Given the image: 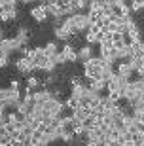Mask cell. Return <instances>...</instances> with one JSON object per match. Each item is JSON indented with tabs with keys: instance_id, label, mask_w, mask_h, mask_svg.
<instances>
[{
	"instance_id": "cell-1",
	"label": "cell",
	"mask_w": 144,
	"mask_h": 146,
	"mask_svg": "<svg viewBox=\"0 0 144 146\" xmlns=\"http://www.w3.org/2000/svg\"><path fill=\"white\" fill-rule=\"evenodd\" d=\"M101 70H102V61L101 57H91L84 63V74L86 78H101Z\"/></svg>"
},
{
	"instance_id": "cell-2",
	"label": "cell",
	"mask_w": 144,
	"mask_h": 146,
	"mask_svg": "<svg viewBox=\"0 0 144 146\" xmlns=\"http://www.w3.org/2000/svg\"><path fill=\"white\" fill-rule=\"evenodd\" d=\"M72 19H74L76 33H87V31H89V27L93 25V21H91L89 17L84 15V13H78V11L72 15Z\"/></svg>"
},
{
	"instance_id": "cell-3",
	"label": "cell",
	"mask_w": 144,
	"mask_h": 146,
	"mask_svg": "<svg viewBox=\"0 0 144 146\" xmlns=\"http://www.w3.org/2000/svg\"><path fill=\"white\" fill-rule=\"evenodd\" d=\"M44 108L48 110L51 116H63L64 103H61L57 97H53V99H49V101H46V103H44Z\"/></svg>"
},
{
	"instance_id": "cell-4",
	"label": "cell",
	"mask_w": 144,
	"mask_h": 146,
	"mask_svg": "<svg viewBox=\"0 0 144 146\" xmlns=\"http://www.w3.org/2000/svg\"><path fill=\"white\" fill-rule=\"evenodd\" d=\"M15 66H17V70L21 72V74H31L36 66H34V63H32L29 57H21V59L15 63Z\"/></svg>"
},
{
	"instance_id": "cell-5",
	"label": "cell",
	"mask_w": 144,
	"mask_h": 146,
	"mask_svg": "<svg viewBox=\"0 0 144 146\" xmlns=\"http://www.w3.org/2000/svg\"><path fill=\"white\" fill-rule=\"evenodd\" d=\"M31 17L34 19V21H38V23L46 21V19H48V11H46V6H44V4L34 6V8L31 10Z\"/></svg>"
},
{
	"instance_id": "cell-6",
	"label": "cell",
	"mask_w": 144,
	"mask_h": 146,
	"mask_svg": "<svg viewBox=\"0 0 144 146\" xmlns=\"http://www.w3.org/2000/svg\"><path fill=\"white\" fill-rule=\"evenodd\" d=\"M53 33H55V36H57V40H64V42L70 40V36H72V33H68V31L63 27V23H55Z\"/></svg>"
},
{
	"instance_id": "cell-7",
	"label": "cell",
	"mask_w": 144,
	"mask_h": 146,
	"mask_svg": "<svg viewBox=\"0 0 144 146\" xmlns=\"http://www.w3.org/2000/svg\"><path fill=\"white\" fill-rule=\"evenodd\" d=\"M55 95L51 91H48V89H40V91L32 93V99H34V103H46V101H49V99H53Z\"/></svg>"
},
{
	"instance_id": "cell-8",
	"label": "cell",
	"mask_w": 144,
	"mask_h": 146,
	"mask_svg": "<svg viewBox=\"0 0 144 146\" xmlns=\"http://www.w3.org/2000/svg\"><path fill=\"white\" fill-rule=\"evenodd\" d=\"M89 114H91V108H89V106H84V104H80L78 108L72 110V116H74L76 119H80V121H84Z\"/></svg>"
},
{
	"instance_id": "cell-9",
	"label": "cell",
	"mask_w": 144,
	"mask_h": 146,
	"mask_svg": "<svg viewBox=\"0 0 144 146\" xmlns=\"http://www.w3.org/2000/svg\"><path fill=\"white\" fill-rule=\"evenodd\" d=\"M112 42H114V46H116V48H119V46H125V44H127V34L116 31V33H112Z\"/></svg>"
},
{
	"instance_id": "cell-10",
	"label": "cell",
	"mask_w": 144,
	"mask_h": 146,
	"mask_svg": "<svg viewBox=\"0 0 144 146\" xmlns=\"http://www.w3.org/2000/svg\"><path fill=\"white\" fill-rule=\"evenodd\" d=\"M63 53H64V57H66V61H72V63H74V61L78 59V51H76L70 44H66L63 48Z\"/></svg>"
},
{
	"instance_id": "cell-11",
	"label": "cell",
	"mask_w": 144,
	"mask_h": 146,
	"mask_svg": "<svg viewBox=\"0 0 144 146\" xmlns=\"http://www.w3.org/2000/svg\"><path fill=\"white\" fill-rule=\"evenodd\" d=\"M93 57V49L89 48V46H86V48H80L78 49V59L82 61V63H86L87 59H91Z\"/></svg>"
},
{
	"instance_id": "cell-12",
	"label": "cell",
	"mask_w": 144,
	"mask_h": 146,
	"mask_svg": "<svg viewBox=\"0 0 144 146\" xmlns=\"http://www.w3.org/2000/svg\"><path fill=\"white\" fill-rule=\"evenodd\" d=\"M15 38L23 44V46H27L29 40H31V36H29V29H27V27H21L19 31H17V36H15Z\"/></svg>"
},
{
	"instance_id": "cell-13",
	"label": "cell",
	"mask_w": 144,
	"mask_h": 146,
	"mask_svg": "<svg viewBox=\"0 0 144 146\" xmlns=\"http://www.w3.org/2000/svg\"><path fill=\"white\" fill-rule=\"evenodd\" d=\"M64 106H66V108H70V110L78 108V106H80V99H78V97H74V95H68V99H66Z\"/></svg>"
},
{
	"instance_id": "cell-14",
	"label": "cell",
	"mask_w": 144,
	"mask_h": 146,
	"mask_svg": "<svg viewBox=\"0 0 144 146\" xmlns=\"http://www.w3.org/2000/svg\"><path fill=\"white\" fill-rule=\"evenodd\" d=\"M49 59H51V61H55L57 65H64V63H68V61H66V57H64V53H63V51H57V53H55V55H51Z\"/></svg>"
},
{
	"instance_id": "cell-15",
	"label": "cell",
	"mask_w": 144,
	"mask_h": 146,
	"mask_svg": "<svg viewBox=\"0 0 144 146\" xmlns=\"http://www.w3.org/2000/svg\"><path fill=\"white\" fill-rule=\"evenodd\" d=\"M84 86H86V84H78V86H72V89H70V95H74V97L80 99V97H82V93H84Z\"/></svg>"
},
{
	"instance_id": "cell-16",
	"label": "cell",
	"mask_w": 144,
	"mask_h": 146,
	"mask_svg": "<svg viewBox=\"0 0 144 146\" xmlns=\"http://www.w3.org/2000/svg\"><path fill=\"white\" fill-rule=\"evenodd\" d=\"M44 51H46V55H48V57L55 55V53H57V44H55V42H49L48 46L44 48Z\"/></svg>"
},
{
	"instance_id": "cell-17",
	"label": "cell",
	"mask_w": 144,
	"mask_h": 146,
	"mask_svg": "<svg viewBox=\"0 0 144 146\" xmlns=\"http://www.w3.org/2000/svg\"><path fill=\"white\" fill-rule=\"evenodd\" d=\"M86 42L89 44H99V38H97V33H89V31H87V34H86Z\"/></svg>"
},
{
	"instance_id": "cell-18",
	"label": "cell",
	"mask_w": 144,
	"mask_h": 146,
	"mask_svg": "<svg viewBox=\"0 0 144 146\" xmlns=\"http://www.w3.org/2000/svg\"><path fill=\"white\" fill-rule=\"evenodd\" d=\"M27 86L31 87V89H32V87H38V86H40V80H38L36 76H29V78H27Z\"/></svg>"
},
{
	"instance_id": "cell-19",
	"label": "cell",
	"mask_w": 144,
	"mask_h": 146,
	"mask_svg": "<svg viewBox=\"0 0 144 146\" xmlns=\"http://www.w3.org/2000/svg\"><path fill=\"white\" fill-rule=\"evenodd\" d=\"M10 93H11L10 87H6V89H0V103H6V101H8V97H10Z\"/></svg>"
},
{
	"instance_id": "cell-20",
	"label": "cell",
	"mask_w": 144,
	"mask_h": 146,
	"mask_svg": "<svg viewBox=\"0 0 144 146\" xmlns=\"http://www.w3.org/2000/svg\"><path fill=\"white\" fill-rule=\"evenodd\" d=\"M129 6H131V11H140L142 10V0H133Z\"/></svg>"
},
{
	"instance_id": "cell-21",
	"label": "cell",
	"mask_w": 144,
	"mask_h": 146,
	"mask_svg": "<svg viewBox=\"0 0 144 146\" xmlns=\"http://www.w3.org/2000/svg\"><path fill=\"white\" fill-rule=\"evenodd\" d=\"M8 65H10V55L0 53V68H6Z\"/></svg>"
},
{
	"instance_id": "cell-22",
	"label": "cell",
	"mask_w": 144,
	"mask_h": 146,
	"mask_svg": "<svg viewBox=\"0 0 144 146\" xmlns=\"http://www.w3.org/2000/svg\"><path fill=\"white\" fill-rule=\"evenodd\" d=\"M106 31H108V33H116V31H117V21H110L106 25Z\"/></svg>"
},
{
	"instance_id": "cell-23",
	"label": "cell",
	"mask_w": 144,
	"mask_h": 146,
	"mask_svg": "<svg viewBox=\"0 0 144 146\" xmlns=\"http://www.w3.org/2000/svg\"><path fill=\"white\" fill-rule=\"evenodd\" d=\"M78 84H84L82 78L80 76H72V78H70V86H78Z\"/></svg>"
},
{
	"instance_id": "cell-24",
	"label": "cell",
	"mask_w": 144,
	"mask_h": 146,
	"mask_svg": "<svg viewBox=\"0 0 144 146\" xmlns=\"http://www.w3.org/2000/svg\"><path fill=\"white\" fill-rule=\"evenodd\" d=\"M10 89H11V91H19V82H17V80H11Z\"/></svg>"
},
{
	"instance_id": "cell-25",
	"label": "cell",
	"mask_w": 144,
	"mask_h": 146,
	"mask_svg": "<svg viewBox=\"0 0 144 146\" xmlns=\"http://www.w3.org/2000/svg\"><path fill=\"white\" fill-rule=\"evenodd\" d=\"M23 4H31V2H38V0H21Z\"/></svg>"
},
{
	"instance_id": "cell-26",
	"label": "cell",
	"mask_w": 144,
	"mask_h": 146,
	"mask_svg": "<svg viewBox=\"0 0 144 146\" xmlns=\"http://www.w3.org/2000/svg\"><path fill=\"white\" fill-rule=\"evenodd\" d=\"M38 2H40V4H48L49 0H38Z\"/></svg>"
},
{
	"instance_id": "cell-27",
	"label": "cell",
	"mask_w": 144,
	"mask_h": 146,
	"mask_svg": "<svg viewBox=\"0 0 144 146\" xmlns=\"http://www.w3.org/2000/svg\"><path fill=\"white\" fill-rule=\"evenodd\" d=\"M2 34H4V33H2V29H0V40H2Z\"/></svg>"
}]
</instances>
